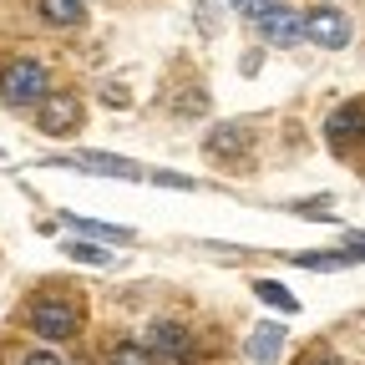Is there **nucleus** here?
<instances>
[{
	"label": "nucleus",
	"instance_id": "obj_1",
	"mask_svg": "<svg viewBox=\"0 0 365 365\" xmlns=\"http://www.w3.org/2000/svg\"><path fill=\"white\" fill-rule=\"evenodd\" d=\"M46 86H51V76H46V61H36V56H16V61L0 66V97H6L11 107L41 102Z\"/></svg>",
	"mask_w": 365,
	"mask_h": 365
},
{
	"label": "nucleus",
	"instance_id": "obj_2",
	"mask_svg": "<svg viewBox=\"0 0 365 365\" xmlns=\"http://www.w3.org/2000/svg\"><path fill=\"white\" fill-rule=\"evenodd\" d=\"M31 330L41 340H71L81 330V304H71V299H36L31 304Z\"/></svg>",
	"mask_w": 365,
	"mask_h": 365
},
{
	"label": "nucleus",
	"instance_id": "obj_3",
	"mask_svg": "<svg viewBox=\"0 0 365 365\" xmlns=\"http://www.w3.org/2000/svg\"><path fill=\"white\" fill-rule=\"evenodd\" d=\"M148 350H153V360H163V365H193V360H198L193 335L182 330L178 319H158V325L148 330Z\"/></svg>",
	"mask_w": 365,
	"mask_h": 365
},
{
	"label": "nucleus",
	"instance_id": "obj_4",
	"mask_svg": "<svg viewBox=\"0 0 365 365\" xmlns=\"http://www.w3.org/2000/svg\"><path fill=\"white\" fill-rule=\"evenodd\" d=\"M36 122H41V132L46 137H66V132H76L81 127V102L76 97H66V91H46V97L36 102Z\"/></svg>",
	"mask_w": 365,
	"mask_h": 365
},
{
	"label": "nucleus",
	"instance_id": "obj_5",
	"mask_svg": "<svg viewBox=\"0 0 365 365\" xmlns=\"http://www.w3.org/2000/svg\"><path fill=\"white\" fill-rule=\"evenodd\" d=\"M304 41L325 46V51H340V46L350 41V16L335 11V6H314V11L304 16Z\"/></svg>",
	"mask_w": 365,
	"mask_h": 365
},
{
	"label": "nucleus",
	"instance_id": "obj_6",
	"mask_svg": "<svg viewBox=\"0 0 365 365\" xmlns=\"http://www.w3.org/2000/svg\"><path fill=\"white\" fill-rule=\"evenodd\" d=\"M61 168H81V173H102V178H148V168H137L132 158H112V153H76V158H61Z\"/></svg>",
	"mask_w": 365,
	"mask_h": 365
},
{
	"label": "nucleus",
	"instance_id": "obj_7",
	"mask_svg": "<svg viewBox=\"0 0 365 365\" xmlns=\"http://www.w3.org/2000/svg\"><path fill=\"white\" fill-rule=\"evenodd\" d=\"M254 26H259V36H264L269 46H299V41H304V16H294V11H284V6L264 11Z\"/></svg>",
	"mask_w": 365,
	"mask_h": 365
},
{
	"label": "nucleus",
	"instance_id": "obj_8",
	"mask_svg": "<svg viewBox=\"0 0 365 365\" xmlns=\"http://www.w3.org/2000/svg\"><path fill=\"white\" fill-rule=\"evenodd\" d=\"M244 153H249V127H239V122H218V127L208 132V158L228 163V158H244Z\"/></svg>",
	"mask_w": 365,
	"mask_h": 365
},
{
	"label": "nucleus",
	"instance_id": "obj_9",
	"mask_svg": "<svg viewBox=\"0 0 365 365\" xmlns=\"http://www.w3.org/2000/svg\"><path fill=\"white\" fill-rule=\"evenodd\" d=\"M61 223H71L86 239H107V244H132L137 239L132 228H117V223H102V218H81V213H61Z\"/></svg>",
	"mask_w": 365,
	"mask_h": 365
},
{
	"label": "nucleus",
	"instance_id": "obj_10",
	"mask_svg": "<svg viewBox=\"0 0 365 365\" xmlns=\"http://www.w3.org/2000/svg\"><path fill=\"white\" fill-rule=\"evenodd\" d=\"M360 122H365V107H355V102H345L340 112H330V122H325V137L335 148H345L350 137H360Z\"/></svg>",
	"mask_w": 365,
	"mask_h": 365
},
{
	"label": "nucleus",
	"instance_id": "obj_11",
	"mask_svg": "<svg viewBox=\"0 0 365 365\" xmlns=\"http://www.w3.org/2000/svg\"><path fill=\"white\" fill-rule=\"evenodd\" d=\"M279 350H284V330H279V325H259V330L249 335V360H259V365H274V360H279Z\"/></svg>",
	"mask_w": 365,
	"mask_h": 365
},
{
	"label": "nucleus",
	"instance_id": "obj_12",
	"mask_svg": "<svg viewBox=\"0 0 365 365\" xmlns=\"http://www.w3.org/2000/svg\"><path fill=\"white\" fill-rule=\"evenodd\" d=\"M86 6L81 0H41V21L46 26H81Z\"/></svg>",
	"mask_w": 365,
	"mask_h": 365
},
{
	"label": "nucleus",
	"instance_id": "obj_13",
	"mask_svg": "<svg viewBox=\"0 0 365 365\" xmlns=\"http://www.w3.org/2000/svg\"><path fill=\"white\" fill-rule=\"evenodd\" d=\"M294 264L299 269H350V264H360L350 249H314V254H294Z\"/></svg>",
	"mask_w": 365,
	"mask_h": 365
},
{
	"label": "nucleus",
	"instance_id": "obj_14",
	"mask_svg": "<svg viewBox=\"0 0 365 365\" xmlns=\"http://www.w3.org/2000/svg\"><path fill=\"white\" fill-rule=\"evenodd\" d=\"M107 365H158V360H153L148 340H117L107 350Z\"/></svg>",
	"mask_w": 365,
	"mask_h": 365
},
{
	"label": "nucleus",
	"instance_id": "obj_15",
	"mask_svg": "<svg viewBox=\"0 0 365 365\" xmlns=\"http://www.w3.org/2000/svg\"><path fill=\"white\" fill-rule=\"evenodd\" d=\"M254 294H259L264 304H274L279 314H294V309H299V299H294L284 284H274V279H254Z\"/></svg>",
	"mask_w": 365,
	"mask_h": 365
},
{
	"label": "nucleus",
	"instance_id": "obj_16",
	"mask_svg": "<svg viewBox=\"0 0 365 365\" xmlns=\"http://www.w3.org/2000/svg\"><path fill=\"white\" fill-rule=\"evenodd\" d=\"M66 254H71V259H81V264H97V269H107V264H112V254H107V249H97V244H66Z\"/></svg>",
	"mask_w": 365,
	"mask_h": 365
},
{
	"label": "nucleus",
	"instance_id": "obj_17",
	"mask_svg": "<svg viewBox=\"0 0 365 365\" xmlns=\"http://www.w3.org/2000/svg\"><path fill=\"white\" fill-rule=\"evenodd\" d=\"M228 6H234L239 16H249V21H259L264 11H274V6H279V0H228Z\"/></svg>",
	"mask_w": 365,
	"mask_h": 365
},
{
	"label": "nucleus",
	"instance_id": "obj_18",
	"mask_svg": "<svg viewBox=\"0 0 365 365\" xmlns=\"http://www.w3.org/2000/svg\"><path fill=\"white\" fill-rule=\"evenodd\" d=\"M148 178L158 182V188H182V193L198 188V182H193V178H182V173H148Z\"/></svg>",
	"mask_w": 365,
	"mask_h": 365
},
{
	"label": "nucleus",
	"instance_id": "obj_19",
	"mask_svg": "<svg viewBox=\"0 0 365 365\" xmlns=\"http://www.w3.org/2000/svg\"><path fill=\"white\" fill-rule=\"evenodd\" d=\"M26 365H61V360H56L51 350H31V355H26Z\"/></svg>",
	"mask_w": 365,
	"mask_h": 365
},
{
	"label": "nucleus",
	"instance_id": "obj_20",
	"mask_svg": "<svg viewBox=\"0 0 365 365\" xmlns=\"http://www.w3.org/2000/svg\"><path fill=\"white\" fill-rule=\"evenodd\" d=\"M345 249H350L355 259H365V234H350V239H345Z\"/></svg>",
	"mask_w": 365,
	"mask_h": 365
},
{
	"label": "nucleus",
	"instance_id": "obj_21",
	"mask_svg": "<svg viewBox=\"0 0 365 365\" xmlns=\"http://www.w3.org/2000/svg\"><path fill=\"white\" fill-rule=\"evenodd\" d=\"M299 365H340V360H335V355H304Z\"/></svg>",
	"mask_w": 365,
	"mask_h": 365
},
{
	"label": "nucleus",
	"instance_id": "obj_22",
	"mask_svg": "<svg viewBox=\"0 0 365 365\" xmlns=\"http://www.w3.org/2000/svg\"><path fill=\"white\" fill-rule=\"evenodd\" d=\"M360 143H365V122H360Z\"/></svg>",
	"mask_w": 365,
	"mask_h": 365
}]
</instances>
